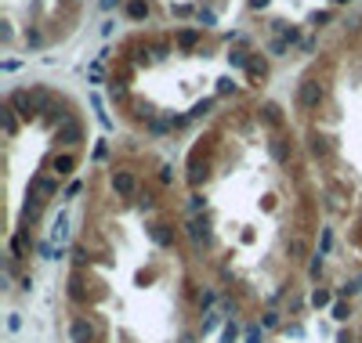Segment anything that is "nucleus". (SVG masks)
<instances>
[{
	"instance_id": "obj_1",
	"label": "nucleus",
	"mask_w": 362,
	"mask_h": 343,
	"mask_svg": "<svg viewBox=\"0 0 362 343\" xmlns=\"http://www.w3.org/2000/svg\"><path fill=\"white\" fill-rule=\"evenodd\" d=\"M319 101H322V83H319V80H300V87H297V105H300V108H319Z\"/></svg>"
},
{
	"instance_id": "obj_2",
	"label": "nucleus",
	"mask_w": 362,
	"mask_h": 343,
	"mask_svg": "<svg viewBox=\"0 0 362 343\" xmlns=\"http://www.w3.org/2000/svg\"><path fill=\"white\" fill-rule=\"evenodd\" d=\"M11 108H18L22 116H33V112H36L33 90H14V94H11Z\"/></svg>"
},
{
	"instance_id": "obj_3",
	"label": "nucleus",
	"mask_w": 362,
	"mask_h": 343,
	"mask_svg": "<svg viewBox=\"0 0 362 343\" xmlns=\"http://www.w3.org/2000/svg\"><path fill=\"white\" fill-rule=\"evenodd\" d=\"M80 137H84V130H80L76 119H66L62 127H58V141H62V145H76Z\"/></svg>"
},
{
	"instance_id": "obj_4",
	"label": "nucleus",
	"mask_w": 362,
	"mask_h": 343,
	"mask_svg": "<svg viewBox=\"0 0 362 343\" xmlns=\"http://www.w3.org/2000/svg\"><path fill=\"white\" fill-rule=\"evenodd\" d=\"M112 188H116L120 195H134V192H138V181H134V174L120 170V174H112Z\"/></svg>"
},
{
	"instance_id": "obj_5",
	"label": "nucleus",
	"mask_w": 362,
	"mask_h": 343,
	"mask_svg": "<svg viewBox=\"0 0 362 343\" xmlns=\"http://www.w3.org/2000/svg\"><path fill=\"white\" fill-rule=\"evenodd\" d=\"M72 343H90V340H94V329H90V325L87 322H72Z\"/></svg>"
},
{
	"instance_id": "obj_6",
	"label": "nucleus",
	"mask_w": 362,
	"mask_h": 343,
	"mask_svg": "<svg viewBox=\"0 0 362 343\" xmlns=\"http://www.w3.org/2000/svg\"><path fill=\"white\" fill-rule=\"evenodd\" d=\"M196 40H200V29H181V33H178V47H196Z\"/></svg>"
},
{
	"instance_id": "obj_7",
	"label": "nucleus",
	"mask_w": 362,
	"mask_h": 343,
	"mask_svg": "<svg viewBox=\"0 0 362 343\" xmlns=\"http://www.w3.org/2000/svg\"><path fill=\"white\" fill-rule=\"evenodd\" d=\"M127 14H130V18H145V14H148V4H145V0H130V4H127Z\"/></svg>"
},
{
	"instance_id": "obj_8",
	"label": "nucleus",
	"mask_w": 362,
	"mask_h": 343,
	"mask_svg": "<svg viewBox=\"0 0 362 343\" xmlns=\"http://www.w3.org/2000/svg\"><path fill=\"white\" fill-rule=\"evenodd\" d=\"M0 119H4V130H8V134L18 130V123H14V108H11V105H8V108H0Z\"/></svg>"
},
{
	"instance_id": "obj_9",
	"label": "nucleus",
	"mask_w": 362,
	"mask_h": 343,
	"mask_svg": "<svg viewBox=\"0 0 362 343\" xmlns=\"http://www.w3.org/2000/svg\"><path fill=\"white\" fill-rule=\"evenodd\" d=\"M72 166H76V159H72V155H58V159H54V170H58V174H72Z\"/></svg>"
},
{
	"instance_id": "obj_10",
	"label": "nucleus",
	"mask_w": 362,
	"mask_h": 343,
	"mask_svg": "<svg viewBox=\"0 0 362 343\" xmlns=\"http://www.w3.org/2000/svg\"><path fill=\"white\" fill-rule=\"evenodd\" d=\"M152 239H156L160 246H170V231H167V224H152Z\"/></svg>"
},
{
	"instance_id": "obj_11",
	"label": "nucleus",
	"mask_w": 362,
	"mask_h": 343,
	"mask_svg": "<svg viewBox=\"0 0 362 343\" xmlns=\"http://www.w3.org/2000/svg\"><path fill=\"white\" fill-rule=\"evenodd\" d=\"M261 116H264V123H279V119H282V116H279V105H272V101L261 108Z\"/></svg>"
},
{
	"instance_id": "obj_12",
	"label": "nucleus",
	"mask_w": 362,
	"mask_h": 343,
	"mask_svg": "<svg viewBox=\"0 0 362 343\" xmlns=\"http://www.w3.org/2000/svg\"><path fill=\"white\" fill-rule=\"evenodd\" d=\"M272 155H276L279 163H286V159H290V152H286V141H272Z\"/></svg>"
},
{
	"instance_id": "obj_13",
	"label": "nucleus",
	"mask_w": 362,
	"mask_h": 343,
	"mask_svg": "<svg viewBox=\"0 0 362 343\" xmlns=\"http://www.w3.org/2000/svg\"><path fill=\"white\" fill-rule=\"evenodd\" d=\"M228 65H236V69H243V65H250V58H246L243 51H232V54H228Z\"/></svg>"
},
{
	"instance_id": "obj_14",
	"label": "nucleus",
	"mask_w": 362,
	"mask_h": 343,
	"mask_svg": "<svg viewBox=\"0 0 362 343\" xmlns=\"http://www.w3.org/2000/svg\"><path fill=\"white\" fill-rule=\"evenodd\" d=\"M312 304H315V307H326V304H330V293H326V289H315V293H312Z\"/></svg>"
},
{
	"instance_id": "obj_15",
	"label": "nucleus",
	"mask_w": 362,
	"mask_h": 343,
	"mask_svg": "<svg viewBox=\"0 0 362 343\" xmlns=\"http://www.w3.org/2000/svg\"><path fill=\"white\" fill-rule=\"evenodd\" d=\"M236 83H232V76H224V80H218V94H228Z\"/></svg>"
},
{
	"instance_id": "obj_16",
	"label": "nucleus",
	"mask_w": 362,
	"mask_h": 343,
	"mask_svg": "<svg viewBox=\"0 0 362 343\" xmlns=\"http://www.w3.org/2000/svg\"><path fill=\"white\" fill-rule=\"evenodd\" d=\"M312 152L322 155V152H326V137H312Z\"/></svg>"
},
{
	"instance_id": "obj_17",
	"label": "nucleus",
	"mask_w": 362,
	"mask_h": 343,
	"mask_svg": "<svg viewBox=\"0 0 362 343\" xmlns=\"http://www.w3.org/2000/svg\"><path fill=\"white\" fill-rule=\"evenodd\" d=\"M246 343H261V329H258V325H250V329H246Z\"/></svg>"
},
{
	"instance_id": "obj_18",
	"label": "nucleus",
	"mask_w": 362,
	"mask_h": 343,
	"mask_svg": "<svg viewBox=\"0 0 362 343\" xmlns=\"http://www.w3.org/2000/svg\"><path fill=\"white\" fill-rule=\"evenodd\" d=\"M36 192H44V195H51V192H54V184H51V181H36Z\"/></svg>"
},
{
	"instance_id": "obj_19",
	"label": "nucleus",
	"mask_w": 362,
	"mask_h": 343,
	"mask_svg": "<svg viewBox=\"0 0 362 343\" xmlns=\"http://www.w3.org/2000/svg\"><path fill=\"white\" fill-rule=\"evenodd\" d=\"M334 318H337V322H344V318H348V307L337 304V307H334Z\"/></svg>"
},
{
	"instance_id": "obj_20",
	"label": "nucleus",
	"mask_w": 362,
	"mask_h": 343,
	"mask_svg": "<svg viewBox=\"0 0 362 343\" xmlns=\"http://www.w3.org/2000/svg\"><path fill=\"white\" fill-rule=\"evenodd\" d=\"M116 4H120V0H102V7H105V11H109V7H116Z\"/></svg>"
},
{
	"instance_id": "obj_21",
	"label": "nucleus",
	"mask_w": 362,
	"mask_h": 343,
	"mask_svg": "<svg viewBox=\"0 0 362 343\" xmlns=\"http://www.w3.org/2000/svg\"><path fill=\"white\" fill-rule=\"evenodd\" d=\"M250 7H268V0H250Z\"/></svg>"
},
{
	"instance_id": "obj_22",
	"label": "nucleus",
	"mask_w": 362,
	"mask_h": 343,
	"mask_svg": "<svg viewBox=\"0 0 362 343\" xmlns=\"http://www.w3.org/2000/svg\"><path fill=\"white\" fill-rule=\"evenodd\" d=\"M334 4H348V0H334Z\"/></svg>"
}]
</instances>
